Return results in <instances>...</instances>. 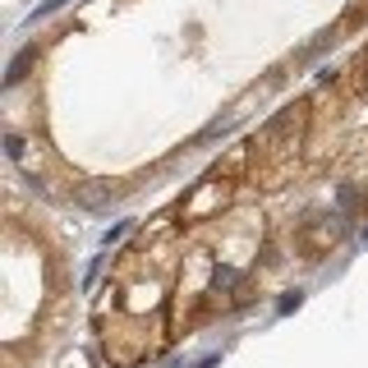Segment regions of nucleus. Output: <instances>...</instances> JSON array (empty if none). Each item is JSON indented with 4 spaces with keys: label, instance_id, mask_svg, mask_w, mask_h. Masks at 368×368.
Segmentation results:
<instances>
[{
    "label": "nucleus",
    "instance_id": "obj_3",
    "mask_svg": "<svg viewBox=\"0 0 368 368\" xmlns=\"http://www.w3.org/2000/svg\"><path fill=\"white\" fill-rule=\"evenodd\" d=\"M364 240H368V230H364Z\"/></svg>",
    "mask_w": 368,
    "mask_h": 368
},
{
    "label": "nucleus",
    "instance_id": "obj_2",
    "mask_svg": "<svg viewBox=\"0 0 368 368\" xmlns=\"http://www.w3.org/2000/svg\"><path fill=\"white\" fill-rule=\"evenodd\" d=\"M5 152L19 161V156H23V138H19V134H5Z\"/></svg>",
    "mask_w": 368,
    "mask_h": 368
},
{
    "label": "nucleus",
    "instance_id": "obj_1",
    "mask_svg": "<svg viewBox=\"0 0 368 368\" xmlns=\"http://www.w3.org/2000/svg\"><path fill=\"white\" fill-rule=\"evenodd\" d=\"M33 56H37V51H33V46H28V51H19V56L10 60V74H5V83H10V88H14V83H19L23 74H28V65H33Z\"/></svg>",
    "mask_w": 368,
    "mask_h": 368
}]
</instances>
